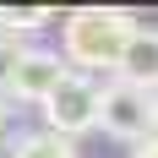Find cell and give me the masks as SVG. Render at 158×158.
<instances>
[{
  "label": "cell",
  "instance_id": "6da1fadb",
  "mask_svg": "<svg viewBox=\"0 0 158 158\" xmlns=\"http://www.w3.org/2000/svg\"><path fill=\"white\" fill-rule=\"evenodd\" d=\"M136 16L126 11H71L60 22V60L77 65V77L87 71H120V55L136 38Z\"/></svg>",
  "mask_w": 158,
  "mask_h": 158
},
{
  "label": "cell",
  "instance_id": "7a4b0ae2",
  "mask_svg": "<svg viewBox=\"0 0 158 158\" xmlns=\"http://www.w3.org/2000/svg\"><path fill=\"white\" fill-rule=\"evenodd\" d=\"M98 126L109 131V136H120V142H147L153 136V93H142V87H131V82H104V93H98Z\"/></svg>",
  "mask_w": 158,
  "mask_h": 158
},
{
  "label": "cell",
  "instance_id": "3957f363",
  "mask_svg": "<svg viewBox=\"0 0 158 158\" xmlns=\"http://www.w3.org/2000/svg\"><path fill=\"white\" fill-rule=\"evenodd\" d=\"M98 93H104V82L77 77V71H71V77H65L60 87L38 104V109H44L49 131L71 142V136H82V131H93V126H98Z\"/></svg>",
  "mask_w": 158,
  "mask_h": 158
},
{
  "label": "cell",
  "instance_id": "277c9868",
  "mask_svg": "<svg viewBox=\"0 0 158 158\" xmlns=\"http://www.w3.org/2000/svg\"><path fill=\"white\" fill-rule=\"evenodd\" d=\"M65 77H71V65L55 49H22V60L6 77V98H16V104H44Z\"/></svg>",
  "mask_w": 158,
  "mask_h": 158
},
{
  "label": "cell",
  "instance_id": "5b68a950",
  "mask_svg": "<svg viewBox=\"0 0 158 158\" xmlns=\"http://www.w3.org/2000/svg\"><path fill=\"white\" fill-rule=\"evenodd\" d=\"M114 77L131 82V87H142V93H158V27H136V38L120 55V71Z\"/></svg>",
  "mask_w": 158,
  "mask_h": 158
},
{
  "label": "cell",
  "instance_id": "8992f818",
  "mask_svg": "<svg viewBox=\"0 0 158 158\" xmlns=\"http://www.w3.org/2000/svg\"><path fill=\"white\" fill-rule=\"evenodd\" d=\"M11 158H77V147L55 131H27V136H16Z\"/></svg>",
  "mask_w": 158,
  "mask_h": 158
},
{
  "label": "cell",
  "instance_id": "52a82bcc",
  "mask_svg": "<svg viewBox=\"0 0 158 158\" xmlns=\"http://www.w3.org/2000/svg\"><path fill=\"white\" fill-rule=\"evenodd\" d=\"M0 27H6V33H16V38H27V33L49 27V11H44V6H22V11H0Z\"/></svg>",
  "mask_w": 158,
  "mask_h": 158
},
{
  "label": "cell",
  "instance_id": "ba28073f",
  "mask_svg": "<svg viewBox=\"0 0 158 158\" xmlns=\"http://www.w3.org/2000/svg\"><path fill=\"white\" fill-rule=\"evenodd\" d=\"M131 158H158V131L147 136V142H136V147H131Z\"/></svg>",
  "mask_w": 158,
  "mask_h": 158
},
{
  "label": "cell",
  "instance_id": "9c48e42d",
  "mask_svg": "<svg viewBox=\"0 0 158 158\" xmlns=\"http://www.w3.org/2000/svg\"><path fill=\"white\" fill-rule=\"evenodd\" d=\"M6 120H11V98H6V87H0V142H6Z\"/></svg>",
  "mask_w": 158,
  "mask_h": 158
},
{
  "label": "cell",
  "instance_id": "30bf717a",
  "mask_svg": "<svg viewBox=\"0 0 158 158\" xmlns=\"http://www.w3.org/2000/svg\"><path fill=\"white\" fill-rule=\"evenodd\" d=\"M153 131H158V93H153Z\"/></svg>",
  "mask_w": 158,
  "mask_h": 158
}]
</instances>
